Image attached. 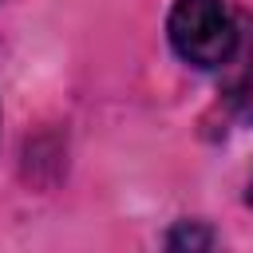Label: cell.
<instances>
[{"mask_svg": "<svg viewBox=\"0 0 253 253\" xmlns=\"http://www.w3.org/2000/svg\"><path fill=\"white\" fill-rule=\"evenodd\" d=\"M249 202H253V182H249Z\"/></svg>", "mask_w": 253, "mask_h": 253, "instance_id": "3", "label": "cell"}, {"mask_svg": "<svg viewBox=\"0 0 253 253\" xmlns=\"http://www.w3.org/2000/svg\"><path fill=\"white\" fill-rule=\"evenodd\" d=\"M213 237L210 233H198V229H190V225H182L174 237H170V249H182V245H190V249H202V245H210Z\"/></svg>", "mask_w": 253, "mask_h": 253, "instance_id": "2", "label": "cell"}, {"mask_svg": "<svg viewBox=\"0 0 253 253\" xmlns=\"http://www.w3.org/2000/svg\"><path fill=\"white\" fill-rule=\"evenodd\" d=\"M166 36L194 67H221L237 47V28L221 0H178L170 8Z\"/></svg>", "mask_w": 253, "mask_h": 253, "instance_id": "1", "label": "cell"}]
</instances>
